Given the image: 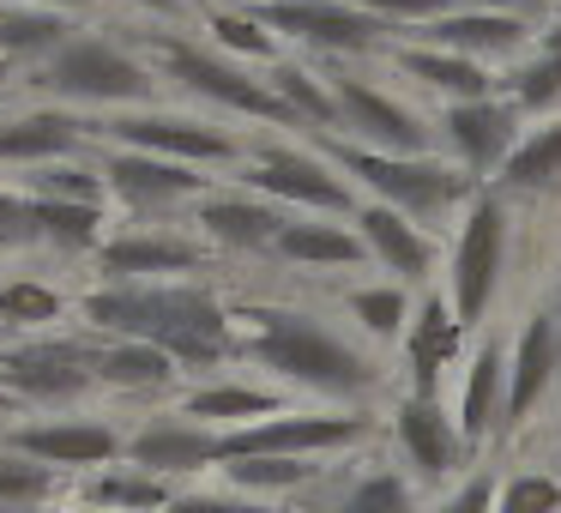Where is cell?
I'll list each match as a JSON object with an SVG mask.
<instances>
[{
	"label": "cell",
	"mask_w": 561,
	"mask_h": 513,
	"mask_svg": "<svg viewBox=\"0 0 561 513\" xmlns=\"http://www.w3.org/2000/svg\"><path fill=\"white\" fill-rule=\"evenodd\" d=\"M73 31H79L73 13H49V7H13V0H0V61L13 67V73L19 67L31 73L37 61H49Z\"/></svg>",
	"instance_id": "ffe728a7"
},
{
	"label": "cell",
	"mask_w": 561,
	"mask_h": 513,
	"mask_svg": "<svg viewBox=\"0 0 561 513\" xmlns=\"http://www.w3.org/2000/svg\"><path fill=\"white\" fill-rule=\"evenodd\" d=\"M0 404H7V392H0Z\"/></svg>",
	"instance_id": "9f6ffc18"
},
{
	"label": "cell",
	"mask_w": 561,
	"mask_h": 513,
	"mask_svg": "<svg viewBox=\"0 0 561 513\" xmlns=\"http://www.w3.org/2000/svg\"><path fill=\"white\" fill-rule=\"evenodd\" d=\"M339 513H404V483L399 477H368V483L351 489Z\"/></svg>",
	"instance_id": "60d3db41"
},
{
	"label": "cell",
	"mask_w": 561,
	"mask_h": 513,
	"mask_svg": "<svg viewBox=\"0 0 561 513\" xmlns=\"http://www.w3.org/2000/svg\"><path fill=\"white\" fill-rule=\"evenodd\" d=\"M85 134L91 127L79 122V115L55 110V103L7 115V122H0V163H31V170H43V163L73 158V151L85 146Z\"/></svg>",
	"instance_id": "ac0fdd59"
},
{
	"label": "cell",
	"mask_w": 561,
	"mask_h": 513,
	"mask_svg": "<svg viewBox=\"0 0 561 513\" xmlns=\"http://www.w3.org/2000/svg\"><path fill=\"white\" fill-rule=\"evenodd\" d=\"M242 7H266V0H242Z\"/></svg>",
	"instance_id": "11a10c76"
},
{
	"label": "cell",
	"mask_w": 561,
	"mask_h": 513,
	"mask_svg": "<svg viewBox=\"0 0 561 513\" xmlns=\"http://www.w3.org/2000/svg\"><path fill=\"white\" fill-rule=\"evenodd\" d=\"M230 477H236V483H296L302 465H296V459H236Z\"/></svg>",
	"instance_id": "bcb514c9"
},
{
	"label": "cell",
	"mask_w": 561,
	"mask_h": 513,
	"mask_svg": "<svg viewBox=\"0 0 561 513\" xmlns=\"http://www.w3.org/2000/svg\"><path fill=\"white\" fill-rule=\"evenodd\" d=\"M501 260H507V194L483 187V194L465 200V224L459 242H453V278H447V303L459 315V327L483 320L489 296H495Z\"/></svg>",
	"instance_id": "9c48e42d"
},
{
	"label": "cell",
	"mask_w": 561,
	"mask_h": 513,
	"mask_svg": "<svg viewBox=\"0 0 561 513\" xmlns=\"http://www.w3.org/2000/svg\"><path fill=\"white\" fill-rule=\"evenodd\" d=\"M85 375H98V351L73 339H37L0 356V387L25 392V399H73Z\"/></svg>",
	"instance_id": "5bb4252c"
},
{
	"label": "cell",
	"mask_w": 561,
	"mask_h": 513,
	"mask_svg": "<svg viewBox=\"0 0 561 513\" xmlns=\"http://www.w3.org/2000/svg\"><path fill=\"white\" fill-rule=\"evenodd\" d=\"M194 19L206 25L199 37H206L218 55H230V61H242V67H260V73L284 61V55H278L284 43L272 37V31L260 25L254 13H248L242 0H199V13H194Z\"/></svg>",
	"instance_id": "d6986e66"
},
{
	"label": "cell",
	"mask_w": 561,
	"mask_h": 513,
	"mask_svg": "<svg viewBox=\"0 0 561 513\" xmlns=\"http://www.w3.org/2000/svg\"><path fill=\"white\" fill-rule=\"evenodd\" d=\"M187 411L194 417H260V411H272V392H260V387H206V392L187 399Z\"/></svg>",
	"instance_id": "f35d334b"
},
{
	"label": "cell",
	"mask_w": 561,
	"mask_h": 513,
	"mask_svg": "<svg viewBox=\"0 0 561 513\" xmlns=\"http://www.w3.org/2000/svg\"><path fill=\"white\" fill-rule=\"evenodd\" d=\"M266 86L278 91V103L296 115V127H314V134H339V98L327 86V67H308V61H278L266 67Z\"/></svg>",
	"instance_id": "cb8c5ba5"
},
{
	"label": "cell",
	"mask_w": 561,
	"mask_h": 513,
	"mask_svg": "<svg viewBox=\"0 0 561 513\" xmlns=\"http://www.w3.org/2000/svg\"><path fill=\"white\" fill-rule=\"evenodd\" d=\"M320 158L332 170L356 175V182L375 194V206H392L404 218H440L453 212L459 200H471V175L459 163H440V158H387V151H368V146H351V139H327Z\"/></svg>",
	"instance_id": "5b68a950"
},
{
	"label": "cell",
	"mask_w": 561,
	"mask_h": 513,
	"mask_svg": "<svg viewBox=\"0 0 561 513\" xmlns=\"http://www.w3.org/2000/svg\"><path fill=\"white\" fill-rule=\"evenodd\" d=\"M561 368V320L556 315H531L525 320V339L519 351H513V387H507V417H525L537 399H543V387L556 380Z\"/></svg>",
	"instance_id": "7402d4cb"
},
{
	"label": "cell",
	"mask_w": 561,
	"mask_h": 513,
	"mask_svg": "<svg viewBox=\"0 0 561 513\" xmlns=\"http://www.w3.org/2000/svg\"><path fill=\"white\" fill-rule=\"evenodd\" d=\"M363 435L356 417H272V423L236 429V435H218V459H296V453L314 447H344V441Z\"/></svg>",
	"instance_id": "9a60e30c"
},
{
	"label": "cell",
	"mask_w": 561,
	"mask_h": 513,
	"mask_svg": "<svg viewBox=\"0 0 561 513\" xmlns=\"http://www.w3.org/2000/svg\"><path fill=\"white\" fill-rule=\"evenodd\" d=\"M13 7H49V13H91V0H13Z\"/></svg>",
	"instance_id": "816d5d0a"
},
{
	"label": "cell",
	"mask_w": 561,
	"mask_h": 513,
	"mask_svg": "<svg viewBox=\"0 0 561 513\" xmlns=\"http://www.w3.org/2000/svg\"><path fill=\"white\" fill-rule=\"evenodd\" d=\"M399 441H404V453H411V459L423 465L428 477L447 471V465L459 459V435H453V423H447V417H440L428 399H404V411H399Z\"/></svg>",
	"instance_id": "f1b7e54d"
},
{
	"label": "cell",
	"mask_w": 561,
	"mask_h": 513,
	"mask_svg": "<svg viewBox=\"0 0 561 513\" xmlns=\"http://www.w3.org/2000/svg\"><path fill=\"white\" fill-rule=\"evenodd\" d=\"M272 254L284 260V266H363L368 248L356 230H339V224H284L278 248Z\"/></svg>",
	"instance_id": "484cf974"
},
{
	"label": "cell",
	"mask_w": 561,
	"mask_h": 513,
	"mask_svg": "<svg viewBox=\"0 0 561 513\" xmlns=\"http://www.w3.org/2000/svg\"><path fill=\"white\" fill-rule=\"evenodd\" d=\"M13 447L55 465H103L115 453V435L103 423H43V429H19Z\"/></svg>",
	"instance_id": "4316f807"
},
{
	"label": "cell",
	"mask_w": 561,
	"mask_h": 513,
	"mask_svg": "<svg viewBox=\"0 0 561 513\" xmlns=\"http://www.w3.org/2000/svg\"><path fill=\"white\" fill-rule=\"evenodd\" d=\"M387 67H392V73H404L411 86L435 91L440 110H447V103L495 98V91H501V79L489 73L483 61H471V55H453V49H435V43H411V37H399V43L387 49Z\"/></svg>",
	"instance_id": "2e32d148"
},
{
	"label": "cell",
	"mask_w": 561,
	"mask_h": 513,
	"mask_svg": "<svg viewBox=\"0 0 561 513\" xmlns=\"http://www.w3.org/2000/svg\"><path fill=\"white\" fill-rule=\"evenodd\" d=\"M284 224L290 218L260 194H206L199 200V230L218 248H236V254H272Z\"/></svg>",
	"instance_id": "e0dca14e"
},
{
	"label": "cell",
	"mask_w": 561,
	"mask_h": 513,
	"mask_svg": "<svg viewBox=\"0 0 561 513\" xmlns=\"http://www.w3.org/2000/svg\"><path fill=\"white\" fill-rule=\"evenodd\" d=\"M43 483H49V477H43L37 465L0 459V501H31V495H43Z\"/></svg>",
	"instance_id": "f6af8a7d"
},
{
	"label": "cell",
	"mask_w": 561,
	"mask_h": 513,
	"mask_svg": "<svg viewBox=\"0 0 561 513\" xmlns=\"http://www.w3.org/2000/svg\"><path fill=\"white\" fill-rule=\"evenodd\" d=\"M459 7H489V13H513V19H531V25H543L561 0H459Z\"/></svg>",
	"instance_id": "7dc6e473"
},
{
	"label": "cell",
	"mask_w": 561,
	"mask_h": 513,
	"mask_svg": "<svg viewBox=\"0 0 561 513\" xmlns=\"http://www.w3.org/2000/svg\"><path fill=\"white\" fill-rule=\"evenodd\" d=\"M459 315H453V303H440V296H428L423 303V320H416V339H411V368L423 380H435L440 368H447L453 344H459Z\"/></svg>",
	"instance_id": "1f68e13d"
},
{
	"label": "cell",
	"mask_w": 561,
	"mask_h": 513,
	"mask_svg": "<svg viewBox=\"0 0 561 513\" xmlns=\"http://www.w3.org/2000/svg\"><path fill=\"white\" fill-rule=\"evenodd\" d=\"M98 139L122 151H151V158H175L194 163V170H218V163H242V146H236L230 127H211L199 115H163V110H122L103 115V122H85Z\"/></svg>",
	"instance_id": "ba28073f"
},
{
	"label": "cell",
	"mask_w": 561,
	"mask_h": 513,
	"mask_svg": "<svg viewBox=\"0 0 561 513\" xmlns=\"http://www.w3.org/2000/svg\"><path fill=\"white\" fill-rule=\"evenodd\" d=\"M98 495L110 508H163V489L146 477H110V483H98Z\"/></svg>",
	"instance_id": "7bdbcfd3"
},
{
	"label": "cell",
	"mask_w": 561,
	"mask_h": 513,
	"mask_svg": "<svg viewBox=\"0 0 561 513\" xmlns=\"http://www.w3.org/2000/svg\"><path fill=\"white\" fill-rule=\"evenodd\" d=\"M98 175L127 212H163V206H175V200H206L211 194V182L194 163L151 158V151H122V146H110V158L98 163Z\"/></svg>",
	"instance_id": "7c38bea8"
},
{
	"label": "cell",
	"mask_w": 561,
	"mask_h": 513,
	"mask_svg": "<svg viewBox=\"0 0 561 513\" xmlns=\"http://www.w3.org/2000/svg\"><path fill=\"white\" fill-rule=\"evenodd\" d=\"M199 248L182 236H158V230H127L115 242H103V272L110 278H146V272H194Z\"/></svg>",
	"instance_id": "603a6c76"
},
{
	"label": "cell",
	"mask_w": 561,
	"mask_h": 513,
	"mask_svg": "<svg viewBox=\"0 0 561 513\" xmlns=\"http://www.w3.org/2000/svg\"><path fill=\"white\" fill-rule=\"evenodd\" d=\"M218 435H206V429H194V423H151L146 435L134 441V459L139 465H151V471H194V465H206V459H218Z\"/></svg>",
	"instance_id": "83f0119b"
},
{
	"label": "cell",
	"mask_w": 561,
	"mask_h": 513,
	"mask_svg": "<svg viewBox=\"0 0 561 513\" xmlns=\"http://www.w3.org/2000/svg\"><path fill=\"white\" fill-rule=\"evenodd\" d=\"M61 315V296L49 290V284H0V320H13V327H49V320Z\"/></svg>",
	"instance_id": "d590c367"
},
{
	"label": "cell",
	"mask_w": 561,
	"mask_h": 513,
	"mask_svg": "<svg viewBox=\"0 0 561 513\" xmlns=\"http://www.w3.org/2000/svg\"><path fill=\"white\" fill-rule=\"evenodd\" d=\"M19 242H37V230H31V200L0 187V248H19Z\"/></svg>",
	"instance_id": "ee69618b"
},
{
	"label": "cell",
	"mask_w": 561,
	"mask_h": 513,
	"mask_svg": "<svg viewBox=\"0 0 561 513\" xmlns=\"http://www.w3.org/2000/svg\"><path fill=\"white\" fill-rule=\"evenodd\" d=\"M91 327L158 344L175 363H218L230 351V315L194 284H110L85 296Z\"/></svg>",
	"instance_id": "6da1fadb"
},
{
	"label": "cell",
	"mask_w": 561,
	"mask_h": 513,
	"mask_svg": "<svg viewBox=\"0 0 561 513\" xmlns=\"http://www.w3.org/2000/svg\"><path fill=\"white\" fill-rule=\"evenodd\" d=\"M447 513H489V483L477 477V483H465L459 495L447 501Z\"/></svg>",
	"instance_id": "c3c4849f"
},
{
	"label": "cell",
	"mask_w": 561,
	"mask_h": 513,
	"mask_svg": "<svg viewBox=\"0 0 561 513\" xmlns=\"http://www.w3.org/2000/svg\"><path fill=\"white\" fill-rule=\"evenodd\" d=\"M440 134H447L453 146V163L459 170H477V175H495L501 163L513 158V146H519V110H513L507 98H477V103H447L440 110Z\"/></svg>",
	"instance_id": "4fadbf2b"
},
{
	"label": "cell",
	"mask_w": 561,
	"mask_h": 513,
	"mask_svg": "<svg viewBox=\"0 0 561 513\" xmlns=\"http://www.w3.org/2000/svg\"><path fill=\"white\" fill-rule=\"evenodd\" d=\"M31 230H37V242H55V248H91L98 230H103V206H79V200H31Z\"/></svg>",
	"instance_id": "4dcf8cb0"
},
{
	"label": "cell",
	"mask_w": 561,
	"mask_h": 513,
	"mask_svg": "<svg viewBox=\"0 0 561 513\" xmlns=\"http://www.w3.org/2000/svg\"><path fill=\"white\" fill-rule=\"evenodd\" d=\"M537 49H543V55H556V61H561V7L543 19V25H537Z\"/></svg>",
	"instance_id": "681fc988"
},
{
	"label": "cell",
	"mask_w": 561,
	"mask_h": 513,
	"mask_svg": "<svg viewBox=\"0 0 561 513\" xmlns=\"http://www.w3.org/2000/svg\"><path fill=\"white\" fill-rule=\"evenodd\" d=\"M327 86L339 98V134H356L351 146L387 151V158H428V122L404 98H392L356 67H327Z\"/></svg>",
	"instance_id": "52a82bcc"
},
{
	"label": "cell",
	"mask_w": 561,
	"mask_h": 513,
	"mask_svg": "<svg viewBox=\"0 0 561 513\" xmlns=\"http://www.w3.org/2000/svg\"><path fill=\"white\" fill-rule=\"evenodd\" d=\"M170 368H175V356H163L158 344L122 339V344H110V351H98V375L115 380V387H163Z\"/></svg>",
	"instance_id": "d6a6232c"
},
{
	"label": "cell",
	"mask_w": 561,
	"mask_h": 513,
	"mask_svg": "<svg viewBox=\"0 0 561 513\" xmlns=\"http://www.w3.org/2000/svg\"><path fill=\"white\" fill-rule=\"evenodd\" d=\"M242 182H248V194H260V200H290V206L327 212V218H356V212H363L356 187L344 182L320 151L254 146V151H242Z\"/></svg>",
	"instance_id": "30bf717a"
},
{
	"label": "cell",
	"mask_w": 561,
	"mask_h": 513,
	"mask_svg": "<svg viewBox=\"0 0 561 513\" xmlns=\"http://www.w3.org/2000/svg\"><path fill=\"white\" fill-rule=\"evenodd\" d=\"M411 43H435V49L471 55L483 67H495V61L513 67L537 49V25L531 19H513V13H489V7H453L447 19L411 31Z\"/></svg>",
	"instance_id": "8fae6325"
},
{
	"label": "cell",
	"mask_w": 561,
	"mask_h": 513,
	"mask_svg": "<svg viewBox=\"0 0 561 513\" xmlns=\"http://www.w3.org/2000/svg\"><path fill=\"white\" fill-rule=\"evenodd\" d=\"M556 320H561V284H556Z\"/></svg>",
	"instance_id": "db71d44e"
},
{
	"label": "cell",
	"mask_w": 561,
	"mask_h": 513,
	"mask_svg": "<svg viewBox=\"0 0 561 513\" xmlns=\"http://www.w3.org/2000/svg\"><path fill=\"white\" fill-rule=\"evenodd\" d=\"M561 182V122H543L513 146V158L495 170V194H543Z\"/></svg>",
	"instance_id": "d4e9b609"
},
{
	"label": "cell",
	"mask_w": 561,
	"mask_h": 513,
	"mask_svg": "<svg viewBox=\"0 0 561 513\" xmlns=\"http://www.w3.org/2000/svg\"><path fill=\"white\" fill-rule=\"evenodd\" d=\"M103 175L85 170V163H43V170H31V200H79V206H103Z\"/></svg>",
	"instance_id": "e575fe53"
},
{
	"label": "cell",
	"mask_w": 561,
	"mask_h": 513,
	"mask_svg": "<svg viewBox=\"0 0 561 513\" xmlns=\"http://www.w3.org/2000/svg\"><path fill=\"white\" fill-rule=\"evenodd\" d=\"M495 392H501V344L489 339L483 351L471 356V375H465V392H459V423H465V435H483L489 411H495Z\"/></svg>",
	"instance_id": "836d02e7"
},
{
	"label": "cell",
	"mask_w": 561,
	"mask_h": 513,
	"mask_svg": "<svg viewBox=\"0 0 561 513\" xmlns=\"http://www.w3.org/2000/svg\"><path fill=\"white\" fill-rule=\"evenodd\" d=\"M25 86L37 98H49L55 110H115L122 115V110H146L163 91V79L134 49V37H110L103 25H79L49 61L31 67Z\"/></svg>",
	"instance_id": "7a4b0ae2"
},
{
	"label": "cell",
	"mask_w": 561,
	"mask_h": 513,
	"mask_svg": "<svg viewBox=\"0 0 561 513\" xmlns=\"http://www.w3.org/2000/svg\"><path fill=\"white\" fill-rule=\"evenodd\" d=\"M561 508V489L549 477H513L507 495H501V513H556Z\"/></svg>",
	"instance_id": "ab89813d"
},
{
	"label": "cell",
	"mask_w": 561,
	"mask_h": 513,
	"mask_svg": "<svg viewBox=\"0 0 561 513\" xmlns=\"http://www.w3.org/2000/svg\"><path fill=\"white\" fill-rule=\"evenodd\" d=\"M356 320H363L375 339H399L404 327V308H411V296H404V284H392V290H356L351 296Z\"/></svg>",
	"instance_id": "8d00e7d4"
},
{
	"label": "cell",
	"mask_w": 561,
	"mask_h": 513,
	"mask_svg": "<svg viewBox=\"0 0 561 513\" xmlns=\"http://www.w3.org/2000/svg\"><path fill=\"white\" fill-rule=\"evenodd\" d=\"M7 79H13V67H7V61H0V91H7Z\"/></svg>",
	"instance_id": "f5cc1de1"
},
{
	"label": "cell",
	"mask_w": 561,
	"mask_h": 513,
	"mask_svg": "<svg viewBox=\"0 0 561 513\" xmlns=\"http://www.w3.org/2000/svg\"><path fill=\"white\" fill-rule=\"evenodd\" d=\"M139 25H163V31H182V19L199 13V0H122Z\"/></svg>",
	"instance_id": "b9f144b4"
},
{
	"label": "cell",
	"mask_w": 561,
	"mask_h": 513,
	"mask_svg": "<svg viewBox=\"0 0 561 513\" xmlns=\"http://www.w3.org/2000/svg\"><path fill=\"white\" fill-rule=\"evenodd\" d=\"M501 98L513 103L519 115H549L561 110V61L543 49H531L525 61L507 67V79H501Z\"/></svg>",
	"instance_id": "f546056e"
},
{
	"label": "cell",
	"mask_w": 561,
	"mask_h": 513,
	"mask_svg": "<svg viewBox=\"0 0 561 513\" xmlns=\"http://www.w3.org/2000/svg\"><path fill=\"white\" fill-rule=\"evenodd\" d=\"M356 7H368L380 25H392L399 37H411V31H423V25H435V19H447L459 0H356Z\"/></svg>",
	"instance_id": "74e56055"
},
{
	"label": "cell",
	"mask_w": 561,
	"mask_h": 513,
	"mask_svg": "<svg viewBox=\"0 0 561 513\" xmlns=\"http://www.w3.org/2000/svg\"><path fill=\"white\" fill-rule=\"evenodd\" d=\"M134 49L151 61V73L163 86L187 91V98L211 103L224 115H242V122H272V127H296V115L278 103V91L266 86L260 67H242L230 55H218L199 31H163V25H127Z\"/></svg>",
	"instance_id": "3957f363"
},
{
	"label": "cell",
	"mask_w": 561,
	"mask_h": 513,
	"mask_svg": "<svg viewBox=\"0 0 561 513\" xmlns=\"http://www.w3.org/2000/svg\"><path fill=\"white\" fill-rule=\"evenodd\" d=\"M278 43L314 55L320 67H356V61H387V49L399 43V31L380 25L368 7L356 0H266L248 7Z\"/></svg>",
	"instance_id": "277c9868"
},
{
	"label": "cell",
	"mask_w": 561,
	"mask_h": 513,
	"mask_svg": "<svg viewBox=\"0 0 561 513\" xmlns=\"http://www.w3.org/2000/svg\"><path fill=\"white\" fill-rule=\"evenodd\" d=\"M356 236H363L368 254H375L387 272H399V278H423L428 260H435V242L392 206H363L356 212Z\"/></svg>",
	"instance_id": "44dd1931"
},
{
	"label": "cell",
	"mask_w": 561,
	"mask_h": 513,
	"mask_svg": "<svg viewBox=\"0 0 561 513\" xmlns=\"http://www.w3.org/2000/svg\"><path fill=\"white\" fill-rule=\"evenodd\" d=\"M170 513H248V508H230V501H170Z\"/></svg>",
	"instance_id": "f907efd6"
},
{
	"label": "cell",
	"mask_w": 561,
	"mask_h": 513,
	"mask_svg": "<svg viewBox=\"0 0 561 513\" xmlns=\"http://www.w3.org/2000/svg\"><path fill=\"white\" fill-rule=\"evenodd\" d=\"M260 332H254V351L266 368L302 380V387H320V392H339V399H356L363 387H375V368L351 351L332 327H320L314 315H296V308H266L254 315Z\"/></svg>",
	"instance_id": "8992f818"
}]
</instances>
